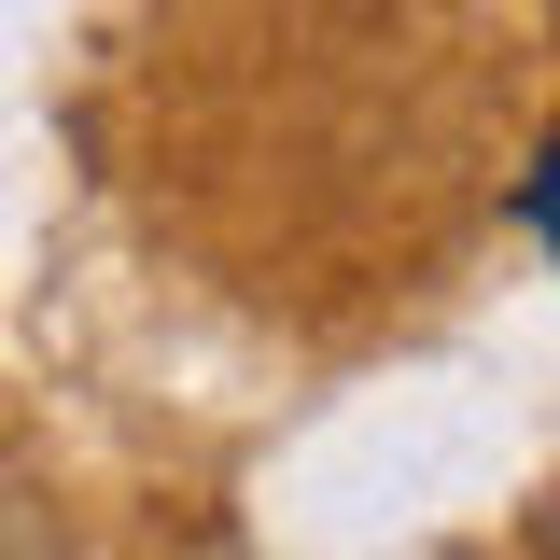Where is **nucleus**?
<instances>
[{
	"label": "nucleus",
	"instance_id": "f257e3e1",
	"mask_svg": "<svg viewBox=\"0 0 560 560\" xmlns=\"http://www.w3.org/2000/svg\"><path fill=\"white\" fill-rule=\"evenodd\" d=\"M518 210H533V238H547V253H560V140H547V154H533V168H518Z\"/></svg>",
	"mask_w": 560,
	"mask_h": 560
}]
</instances>
